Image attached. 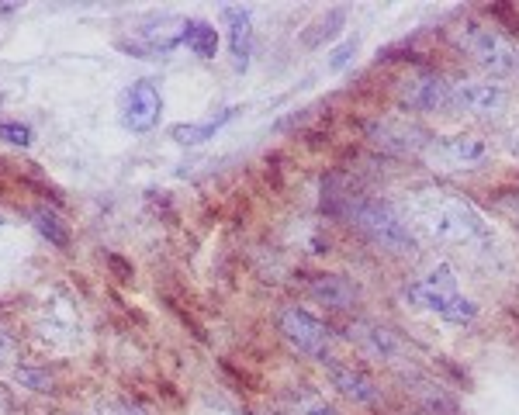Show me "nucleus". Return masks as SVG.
Instances as JSON below:
<instances>
[{
    "mask_svg": "<svg viewBox=\"0 0 519 415\" xmlns=\"http://www.w3.org/2000/svg\"><path fill=\"white\" fill-rule=\"evenodd\" d=\"M402 101L416 111H447L450 108V83L443 77H412L402 87Z\"/></svg>",
    "mask_w": 519,
    "mask_h": 415,
    "instance_id": "obj_11",
    "label": "nucleus"
},
{
    "mask_svg": "<svg viewBox=\"0 0 519 415\" xmlns=\"http://www.w3.org/2000/svg\"><path fill=\"white\" fill-rule=\"evenodd\" d=\"M450 108L461 111V115L495 118L506 111V90H502L499 83L457 80V83H450Z\"/></svg>",
    "mask_w": 519,
    "mask_h": 415,
    "instance_id": "obj_6",
    "label": "nucleus"
},
{
    "mask_svg": "<svg viewBox=\"0 0 519 415\" xmlns=\"http://www.w3.org/2000/svg\"><path fill=\"white\" fill-rule=\"evenodd\" d=\"M457 45H461L478 66H485L488 73H499V77H506V73H513L519 66L513 45L502 39L495 28H485L478 25V21H464V25L457 28Z\"/></svg>",
    "mask_w": 519,
    "mask_h": 415,
    "instance_id": "obj_3",
    "label": "nucleus"
},
{
    "mask_svg": "<svg viewBox=\"0 0 519 415\" xmlns=\"http://www.w3.org/2000/svg\"><path fill=\"white\" fill-rule=\"evenodd\" d=\"M367 139L395 156L419 153V149L430 146V135H426L423 128L409 122H391V118H385V122H367Z\"/></svg>",
    "mask_w": 519,
    "mask_h": 415,
    "instance_id": "obj_9",
    "label": "nucleus"
},
{
    "mask_svg": "<svg viewBox=\"0 0 519 415\" xmlns=\"http://www.w3.org/2000/svg\"><path fill=\"white\" fill-rule=\"evenodd\" d=\"M32 222H35V229H39L52 246H59V249L70 246V229H66V222L56 215V211H49V208H35Z\"/></svg>",
    "mask_w": 519,
    "mask_h": 415,
    "instance_id": "obj_17",
    "label": "nucleus"
},
{
    "mask_svg": "<svg viewBox=\"0 0 519 415\" xmlns=\"http://www.w3.org/2000/svg\"><path fill=\"white\" fill-rule=\"evenodd\" d=\"M277 326H281L284 339H288L298 353H308V357H315L319 364L329 360V339L333 336H329V329L322 326L315 315L302 312V308H284Z\"/></svg>",
    "mask_w": 519,
    "mask_h": 415,
    "instance_id": "obj_5",
    "label": "nucleus"
},
{
    "mask_svg": "<svg viewBox=\"0 0 519 415\" xmlns=\"http://www.w3.org/2000/svg\"><path fill=\"white\" fill-rule=\"evenodd\" d=\"M163 115V97L156 90L153 80H135L129 90H125L122 101V122L132 128V132H149L156 128Z\"/></svg>",
    "mask_w": 519,
    "mask_h": 415,
    "instance_id": "obj_7",
    "label": "nucleus"
},
{
    "mask_svg": "<svg viewBox=\"0 0 519 415\" xmlns=\"http://www.w3.org/2000/svg\"><path fill=\"white\" fill-rule=\"evenodd\" d=\"M288 405H291V415H340L333 405L326 402L322 395H315L312 388H298L288 395Z\"/></svg>",
    "mask_w": 519,
    "mask_h": 415,
    "instance_id": "obj_18",
    "label": "nucleus"
},
{
    "mask_svg": "<svg viewBox=\"0 0 519 415\" xmlns=\"http://www.w3.org/2000/svg\"><path fill=\"white\" fill-rule=\"evenodd\" d=\"M423 222L440 243H454L464 249H488L492 232L481 218L461 201H433L423 208Z\"/></svg>",
    "mask_w": 519,
    "mask_h": 415,
    "instance_id": "obj_2",
    "label": "nucleus"
},
{
    "mask_svg": "<svg viewBox=\"0 0 519 415\" xmlns=\"http://www.w3.org/2000/svg\"><path fill=\"white\" fill-rule=\"evenodd\" d=\"M426 153H430L433 163H443L450 170H471V166L485 163L492 149L478 135H450V139H433Z\"/></svg>",
    "mask_w": 519,
    "mask_h": 415,
    "instance_id": "obj_8",
    "label": "nucleus"
},
{
    "mask_svg": "<svg viewBox=\"0 0 519 415\" xmlns=\"http://www.w3.org/2000/svg\"><path fill=\"white\" fill-rule=\"evenodd\" d=\"M45 329H59V332L77 329V312H73L70 301H52V305H45Z\"/></svg>",
    "mask_w": 519,
    "mask_h": 415,
    "instance_id": "obj_20",
    "label": "nucleus"
},
{
    "mask_svg": "<svg viewBox=\"0 0 519 415\" xmlns=\"http://www.w3.org/2000/svg\"><path fill=\"white\" fill-rule=\"evenodd\" d=\"M0 139L11 146H32V128L21 122H0Z\"/></svg>",
    "mask_w": 519,
    "mask_h": 415,
    "instance_id": "obj_22",
    "label": "nucleus"
},
{
    "mask_svg": "<svg viewBox=\"0 0 519 415\" xmlns=\"http://www.w3.org/2000/svg\"><path fill=\"white\" fill-rule=\"evenodd\" d=\"M14 7H18V4H0V14H11Z\"/></svg>",
    "mask_w": 519,
    "mask_h": 415,
    "instance_id": "obj_25",
    "label": "nucleus"
},
{
    "mask_svg": "<svg viewBox=\"0 0 519 415\" xmlns=\"http://www.w3.org/2000/svg\"><path fill=\"white\" fill-rule=\"evenodd\" d=\"M222 21L229 25V45L236 70H246L253 56V18L246 7H222Z\"/></svg>",
    "mask_w": 519,
    "mask_h": 415,
    "instance_id": "obj_12",
    "label": "nucleus"
},
{
    "mask_svg": "<svg viewBox=\"0 0 519 415\" xmlns=\"http://www.w3.org/2000/svg\"><path fill=\"white\" fill-rule=\"evenodd\" d=\"M308 294H312L315 301H322V305H329V308H350V305H357V298H360L357 284H350L340 274L308 277Z\"/></svg>",
    "mask_w": 519,
    "mask_h": 415,
    "instance_id": "obj_14",
    "label": "nucleus"
},
{
    "mask_svg": "<svg viewBox=\"0 0 519 415\" xmlns=\"http://www.w3.org/2000/svg\"><path fill=\"white\" fill-rule=\"evenodd\" d=\"M353 52H357V39H350V42H343L340 49L333 52V59H329V70H343L346 63L353 59Z\"/></svg>",
    "mask_w": 519,
    "mask_h": 415,
    "instance_id": "obj_23",
    "label": "nucleus"
},
{
    "mask_svg": "<svg viewBox=\"0 0 519 415\" xmlns=\"http://www.w3.org/2000/svg\"><path fill=\"white\" fill-rule=\"evenodd\" d=\"M180 42L201 59H212L218 52V32L208 25V21H184V35H180Z\"/></svg>",
    "mask_w": 519,
    "mask_h": 415,
    "instance_id": "obj_15",
    "label": "nucleus"
},
{
    "mask_svg": "<svg viewBox=\"0 0 519 415\" xmlns=\"http://www.w3.org/2000/svg\"><path fill=\"white\" fill-rule=\"evenodd\" d=\"M11 353H14V339L7 336L4 329H0V367H4L7 360H11Z\"/></svg>",
    "mask_w": 519,
    "mask_h": 415,
    "instance_id": "obj_24",
    "label": "nucleus"
},
{
    "mask_svg": "<svg viewBox=\"0 0 519 415\" xmlns=\"http://www.w3.org/2000/svg\"><path fill=\"white\" fill-rule=\"evenodd\" d=\"M232 118H236V108H225L218 118H208V122H201V125H177L170 135L180 142V146H201V142L212 139L218 128H222L225 122H232Z\"/></svg>",
    "mask_w": 519,
    "mask_h": 415,
    "instance_id": "obj_16",
    "label": "nucleus"
},
{
    "mask_svg": "<svg viewBox=\"0 0 519 415\" xmlns=\"http://www.w3.org/2000/svg\"><path fill=\"white\" fill-rule=\"evenodd\" d=\"M346 332H350L353 343H357L364 353H371V357H378V360L402 357V343H398V339L391 336L388 329L374 326V322H353V326L346 329Z\"/></svg>",
    "mask_w": 519,
    "mask_h": 415,
    "instance_id": "obj_13",
    "label": "nucleus"
},
{
    "mask_svg": "<svg viewBox=\"0 0 519 415\" xmlns=\"http://www.w3.org/2000/svg\"><path fill=\"white\" fill-rule=\"evenodd\" d=\"M346 21V11H329L322 21H315V32H305V45H319L322 39H333L340 32V25Z\"/></svg>",
    "mask_w": 519,
    "mask_h": 415,
    "instance_id": "obj_21",
    "label": "nucleus"
},
{
    "mask_svg": "<svg viewBox=\"0 0 519 415\" xmlns=\"http://www.w3.org/2000/svg\"><path fill=\"white\" fill-rule=\"evenodd\" d=\"M322 208H329L333 215H343L357 225L360 232L374 239L378 246L391 249V253H416V236L409 232V225L391 211L385 201L364 198V194H336L333 187H322Z\"/></svg>",
    "mask_w": 519,
    "mask_h": 415,
    "instance_id": "obj_1",
    "label": "nucleus"
},
{
    "mask_svg": "<svg viewBox=\"0 0 519 415\" xmlns=\"http://www.w3.org/2000/svg\"><path fill=\"white\" fill-rule=\"evenodd\" d=\"M14 381H18L21 388H28V391H39V395H49V391H56V377L45 371V367L21 364L18 371H14Z\"/></svg>",
    "mask_w": 519,
    "mask_h": 415,
    "instance_id": "obj_19",
    "label": "nucleus"
},
{
    "mask_svg": "<svg viewBox=\"0 0 519 415\" xmlns=\"http://www.w3.org/2000/svg\"><path fill=\"white\" fill-rule=\"evenodd\" d=\"M405 298L412 301V305L426 308V312L440 315V319L447 322H471L478 315V305L471 298H461L454 288H436L430 281H416L405 288Z\"/></svg>",
    "mask_w": 519,
    "mask_h": 415,
    "instance_id": "obj_4",
    "label": "nucleus"
},
{
    "mask_svg": "<svg viewBox=\"0 0 519 415\" xmlns=\"http://www.w3.org/2000/svg\"><path fill=\"white\" fill-rule=\"evenodd\" d=\"M322 367H326V377L333 381V388L340 391V395L350 398V402H357V405H374V402L381 398L378 384H374L364 371H357L353 364H343V360L329 357V360H322Z\"/></svg>",
    "mask_w": 519,
    "mask_h": 415,
    "instance_id": "obj_10",
    "label": "nucleus"
}]
</instances>
